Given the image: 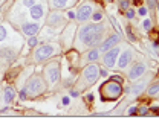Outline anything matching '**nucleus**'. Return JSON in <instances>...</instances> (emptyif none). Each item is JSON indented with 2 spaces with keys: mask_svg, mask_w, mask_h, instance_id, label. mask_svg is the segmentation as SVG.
I'll return each mask as SVG.
<instances>
[{
  "mask_svg": "<svg viewBox=\"0 0 159 134\" xmlns=\"http://www.w3.org/2000/svg\"><path fill=\"white\" fill-rule=\"evenodd\" d=\"M106 34V26L100 21L97 23H87L84 26H81L80 29H77V35H75V44L78 52L83 49H90L94 46H98Z\"/></svg>",
  "mask_w": 159,
  "mask_h": 134,
  "instance_id": "1",
  "label": "nucleus"
},
{
  "mask_svg": "<svg viewBox=\"0 0 159 134\" xmlns=\"http://www.w3.org/2000/svg\"><path fill=\"white\" fill-rule=\"evenodd\" d=\"M60 53V46L55 43H43L35 46L34 52H32V63L34 64H40L45 63L48 60H51L52 57H55Z\"/></svg>",
  "mask_w": 159,
  "mask_h": 134,
  "instance_id": "2",
  "label": "nucleus"
},
{
  "mask_svg": "<svg viewBox=\"0 0 159 134\" xmlns=\"http://www.w3.org/2000/svg\"><path fill=\"white\" fill-rule=\"evenodd\" d=\"M100 78V69L97 64H87L81 76L78 78V82H77V88L78 90H84L89 85H94Z\"/></svg>",
  "mask_w": 159,
  "mask_h": 134,
  "instance_id": "3",
  "label": "nucleus"
},
{
  "mask_svg": "<svg viewBox=\"0 0 159 134\" xmlns=\"http://www.w3.org/2000/svg\"><path fill=\"white\" fill-rule=\"evenodd\" d=\"M46 87H48V82H46L45 76L35 73L28 79V82H26V85L23 88L26 90L28 98H37V96L43 95V93L46 91Z\"/></svg>",
  "mask_w": 159,
  "mask_h": 134,
  "instance_id": "4",
  "label": "nucleus"
},
{
  "mask_svg": "<svg viewBox=\"0 0 159 134\" xmlns=\"http://www.w3.org/2000/svg\"><path fill=\"white\" fill-rule=\"evenodd\" d=\"M100 95L103 101H116L119 96L123 95V85L121 82L115 81V79H109L100 87Z\"/></svg>",
  "mask_w": 159,
  "mask_h": 134,
  "instance_id": "5",
  "label": "nucleus"
},
{
  "mask_svg": "<svg viewBox=\"0 0 159 134\" xmlns=\"http://www.w3.org/2000/svg\"><path fill=\"white\" fill-rule=\"evenodd\" d=\"M43 76L46 79V82L54 87L60 82L61 79V66H60V60H52L49 61L46 66H45V72H43Z\"/></svg>",
  "mask_w": 159,
  "mask_h": 134,
  "instance_id": "6",
  "label": "nucleus"
},
{
  "mask_svg": "<svg viewBox=\"0 0 159 134\" xmlns=\"http://www.w3.org/2000/svg\"><path fill=\"white\" fill-rule=\"evenodd\" d=\"M119 53H121V49H119L118 46H113L112 49H109V50L104 52L103 63H104V66L107 67V69H112V67L116 66V61H118Z\"/></svg>",
  "mask_w": 159,
  "mask_h": 134,
  "instance_id": "7",
  "label": "nucleus"
},
{
  "mask_svg": "<svg viewBox=\"0 0 159 134\" xmlns=\"http://www.w3.org/2000/svg\"><path fill=\"white\" fill-rule=\"evenodd\" d=\"M92 14H94V9H92V5L90 3H81L78 6L77 12H75V18L78 21H87Z\"/></svg>",
  "mask_w": 159,
  "mask_h": 134,
  "instance_id": "8",
  "label": "nucleus"
},
{
  "mask_svg": "<svg viewBox=\"0 0 159 134\" xmlns=\"http://www.w3.org/2000/svg\"><path fill=\"white\" fill-rule=\"evenodd\" d=\"M20 28H22V32H23L25 35L31 37V35H35V34L40 32V29H42V24L37 23V21H23V23L20 24Z\"/></svg>",
  "mask_w": 159,
  "mask_h": 134,
  "instance_id": "9",
  "label": "nucleus"
},
{
  "mask_svg": "<svg viewBox=\"0 0 159 134\" xmlns=\"http://www.w3.org/2000/svg\"><path fill=\"white\" fill-rule=\"evenodd\" d=\"M46 24L52 29H61L64 26V17L61 14H58V12H52V14H49V17H48Z\"/></svg>",
  "mask_w": 159,
  "mask_h": 134,
  "instance_id": "10",
  "label": "nucleus"
},
{
  "mask_svg": "<svg viewBox=\"0 0 159 134\" xmlns=\"http://www.w3.org/2000/svg\"><path fill=\"white\" fill-rule=\"evenodd\" d=\"M119 40H121V35H119V34H113V35H110L109 38H106L104 41L100 43V50H101V52H106V50L112 49L113 46H116V44L119 43Z\"/></svg>",
  "mask_w": 159,
  "mask_h": 134,
  "instance_id": "11",
  "label": "nucleus"
},
{
  "mask_svg": "<svg viewBox=\"0 0 159 134\" xmlns=\"http://www.w3.org/2000/svg\"><path fill=\"white\" fill-rule=\"evenodd\" d=\"M145 70H147V66H145L144 63H136L133 67H132V70L129 72V79H132V81H136V79H139Z\"/></svg>",
  "mask_w": 159,
  "mask_h": 134,
  "instance_id": "12",
  "label": "nucleus"
},
{
  "mask_svg": "<svg viewBox=\"0 0 159 134\" xmlns=\"http://www.w3.org/2000/svg\"><path fill=\"white\" fill-rule=\"evenodd\" d=\"M29 17L35 21L42 20L45 17V6L42 3H35L34 6H31L29 8Z\"/></svg>",
  "mask_w": 159,
  "mask_h": 134,
  "instance_id": "13",
  "label": "nucleus"
},
{
  "mask_svg": "<svg viewBox=\"0 0 159 134\" xmlns=\"http://www.w3.org/2000/svg\"><path fill=\"white\" fill-rule=\"evenodd\" d=\"M77 0H49V6L51 9H64V8H69L72 5H75Z\"/></svg>",
  "mask_w": 159,
  "mask_h": 134,
  "instance_id": "14",
  "label": "nucleus"
},
{
  "mask_svg": "<svg viewBox=\"0 0 159 134\" xmlns=\"http://www.w3.org/2000/svg\"><path fill=\"white\" fill-rule=\"evenodd\" d=\"M132 58H133V53H132V50H124L123 53H119L118 57V67L119 69H126V67L129 66V63L132 61Z\"/></svg>",
  "mask_w": 159,
  "mask_h": 134,
  "instance_id": "15",
  "label": "nucleus"
},
{
  "mask_svg": "<svg viewBox=\"0 0 159 134\" xmlns=\"http://www.w3.org/2000/svg\"><path fill=\"white\" fill-rule=\"evenodd\" d=\"M16 90L12 88L11 85H6L5 87V90H3V101H5V104H11L12 101L16 99Z\"/></svg>",
  "mask_w": 159,
  "mask_h": 134,
  "instance_id": "16",
  "label": "nucleus"
},
{
  "mask_svg": "<svg viewBox=\"0 0 159 134\" xmlns=\"http://www.w3.org/2000/svg\"><path fill=\"white\" fill-rule=\"evenodd\" d=\"M100 58V49H90V50H87L86 52V55H84V61L86 63H94V61H97Z\"/></svg>",
  "mask_w": 159,
  "mask_h": 134,
  "instance_id": "17",
  "label": "nucleus"
},
{
  "mask_svg": "<svg viewBox=\"0 0 159 134\" xmlns=\"http://www.w3.org/2000/svg\"><path fill=\"white\" fill-rule=\"evenodd\" d=\"M145 84H147V81H145V79H144V81H139V82H136V84L133 85V88H130V93H132V95H133V96H139L141 93L144 91V87H145Z\"/></svg>",
  "mask_w": 159,
  "mask_h": 134,
  "instance_id": "18",
  "label": "nucleus"
},
{
  "mask_svg": "<svg viewBox=\"0 0 159 134\" xmlns=\"http://www.w3.org/2000/svg\"><path fill=\"white\" fill-rule=\"evenodd\" d=\"M0 57L5 58L6 61H11V60H14L16 52L12 50L11 47H3V49H0Z\"/></svg>",
  "mask_w": 159,
  "mask_h": 134,
  "instance_id": "19",
  "label": "nucleus"
},
{
  "mask_svg": "<svg viewBox=\"0 0 159 134\" xmlns=\"http://www.w3.org/2000/svg\"><path fill=\"white\" fill-rule=\"evenodd\" d=\"M159 93V84H153V85H150V88H149V95L150 96H155V95H158Z\"/></svg>",
  "mask_w": 159,
  "mask_h": 134,
  "instance_id": "20",
  "label": "nucleus"
},
{
  "mask_svg": "<svg viewBox=\"0 0 159 134\" xmlns=\"http://www.w3.org/2000/svg\"><path fill=\"white\" fill-rule=\"evenodd\" d=\"M8 37V31L5 26H0V41H3V40H6Z\"/></svg>",
  "mask_w": 159,
  "mask_h": 134,
  "instance_id": "21",
  "label": "nucleus"
},
{
  "mask_svg": "<svg viewBox=\"0 0 159 134\" xmlns=\"http://www.w3.org/2000/svg\"><path fill=\"white\" fill-rule=\"evenodd\" d=\"M110 21H112V24H113V28L116 29V32H118L119 35H121V28H119V23L115 20V17H110Z\"/></svg>",
  "mask_w": 159,
  "mask_h": 134,
  "instance_id": "22",
  "label": "nucleus"
},
{
  "mask_svg": "<svg viewBox=\"0 0 159 134\" xmlns=\"http://www.w3.org/2000/svg\"><path fill=\"white\" fill-rule=\"evenodd\" d=\"M126 17H127L129 20H133V18H135V11L132 9V8H129V9L126 11Z\"/></svg>",
  "mask_w": 159,
  "mask_h": 134,
  "instance_id": "23",
  "label": "nucleus"
},
{
  "mask_svg": "<svg viewBox=\"0 0 159 134\" xmlns=\"http://www.w3.org/2000/svg\"><path fill=\"white\" fill-rule=\"evenodd\" d=\"M28 46H31V47H35V46H37V38H35L34 35H31V37L28 38Z\"/></svg>",
  "mask_w": 159,
  "mask_h": 134,
  "instance_id": "24",
  "label": "nucleus"
},
{
  "mask_svg": "<svg viewBox=\"0 0 159 134\" xmlns=\"http://www.w3.org/2000/svg\"><path fill=\"white\" fill-rule=\"evenodd\" d=\"M23 6H26V8H31V6H34L35 3H37V0H23Z\"/></svg>",
  "mask_w": 159,
  "mask_h": 134,
  "instance_id": "25",
  "label": "nucleus"
},
{
  "mask_svg": "<svg viewBox=\"0 0 159 134\" xmlns=\"http://www.w3.org/2000/svg\"><path fill=\"white\" fill-rule=\"evenodd\" d=\"M127 37H129V40H130V41H135V40H136V37L133 35V32H132V28H130V26H129V28H127Z\"/></svg>",
  "mask_w": 159,
  "mask_h": 134,
  "instance_id": "26",
  "label": "nucleus"
},
{
  "mask_svg": "<svg viewBox=\"0 0 159 134\" xmlns=\"http://www.w3.org/2000/svg\"><path fill=\"white\" fill-rule=\"evenodd\" d=\"M19 98H20L22 101H26V99H28V95H26V90H25V88H22V90L19 91Z\"/></svg>",
  "mask_w": 159,
  "mask_h": 134,
  "instance_id": "27",
  "label": "nucleus"
},
{
  "mask_svg": "<svg viewBox=\"0 0 159 134\" xmlns=\"http://www.w3.org/2000/svg\"><path fill=\"white\" fill-rule=\"evenodd\" d=\"M142 26H144V29H145V31H150V29H152V20L147 18V20L142 23Z\"/></svg>",
  "mask_w": 159,
  "mask_h": 134,
  "instance_id": "28",
  "label": "nucleus"
},
{
  "mask_svg": "<svg viewBox=\"0 0 159 134\" xmlns=\"http://www.w3.org/2000/svg\"><path fill=\"white\" fill-rule=\"evenodd\" d=\"M119 8L121 9H129V0H121V2H119Z\"/></svg>",
  "mask_w": 159,
  "mask_h": 134,
  "instance_id": "29",
  "label": "nucleus"
},
{
  "mask_svg": "<svg viewBox=\"0 0 159 134\" xmlns=\"http://www.w3.org/2000/svg\"><path fill=\"white\" fill-rule=\"evenodd\" d=\"M138 14H139L141 17L147 15V8H145V6H139V11H138Z\"/></svg>",
  "mask_w": 159,
  "mask_h": 134,
  "instance_id": "30",
  "label": "nucleus"
},
{
  "mask_svg": "<svg viewBox=\"0 0 159 134\" xmlns=\"http://www.w3.org/2000/svg\"><path fill=\"white\" fill-rule=\"evenodd\" d=\"M138 114H141V116L147 114V107H139V108H138Z\"/></svg>",
  "mask_w": 159,
  "mask_h": 134,
  "instance_id": "31",
  "label": "nucleus"
},
{
  "mask_svg": "<svg viewBox=\"0 0 159 134\" xmlns=\"http://www.w3.org/2000/svg\"><path fill=\"white\" fill-rule=\"evenodd\" d=\"M92 15H94V20L95 21H100L101 20V12H95V14H92Z\"/></svg>",
  "mask_w": 159,
  "mask_h": 134,
  "instance_id": "32",
  "label": "nucleus"
},
{
  "mask_svg": "<svg viewBox=\"0 0 159 134\" xmlns=\"http://www.w3.org/2000/svg\"><path fill=\"white\" fill-rule=\"evenodd\" d=\"M71 104V98L69 96H64L63 98V105H69Z\"/></svg>",
  "mask_w": 159,
  "mask_h": 134,
  "instance_id": "33",
  "label": "nucleus"
},
{
  "mask_svg": "<svg viewBox=\"0 0 159 134\" xmlns=\"http://www.w3.org/2000/svg\"><path fill=\"white\" fill-rule=\"evenodd\" d=\"M136 111H138L136 107H130L129 108V114H136Z\"/></svg>",
  "mask_w": 159,
  "mask_h": 134,
  "instance_id": "34",
  "label": "nucleus"
},
{
  "mask_svg": "<svg viewBox=\"0 0 159 134\" xmlns=\"http://www.w3.org/2000/svg\"><path fill=\"white\" fill-rule=\"evenodd\" d=\"M147 3H149V6L153 9V8L156 6V0H147Z\"/></svg>",
  "mask_w": 159,
  "mask_h": 134,
  "instance_id": "35",
  "label": "nucleus"
},
{
  "mask_svg": "<svg viewBox=\"0 0 159 134\" xmlns=\"http://www.w3.org/2000/svg\"><path fill=\"white\" fill-rule=\"evenodd\" d=\"M86 99H87V102H94V95H87Z\"/></svg>",
  "mask_w": 159,
  "mask_h": 134,
  "instance_id": "36",
  "label": "nucleus"
},
{
  "mask_svg": "<svg viewBox=\"0 0 159 134\" xmlns=\"http://www.w3.org/2000/svg\"><path fill=\"white\" fill-rule=\"evenodd\" d=\"M106 75H107V70H106V69H101V70H100V76H106Z\"/></svg>",
  "mask_w": 159,
  "mask_h": 134,
  "instance_id": "37",
  "label": "nucleus"
},
{
  "mask_svg": "<svg viewBox=\"0 0 159 134\" xmlns=\"http://www.w3.org/2000/svg\"><path fill=\"white\" fill-rule=\"evenodd\" d=\"M112 79H115V81H118V82H123V79L119 76H112Z\"/></svg>",
  "mask_w": 159,
  "mask_h": 134,
  "instance_id": "38",
  "label": "nucleus"
},
{
  "mask_svg": "<svg viewBox=\"0 0 159 134\" xmlns=\"http://www.w3.org/2000/svg\"><path fill=\"white\" fill-rule=\"evenodd\" d=\"M68 15H69V18H75V12H72V11H71Z\"/></svg>",
  "mask_w": 159,
  "mask_h": 134,
  "instance_id": "39",
  "label": "nucleus"
},
{
  "mask_svg": "<svg viewBox=\"0 0 159 134\" xmlns=\"http://www.w3.org/2000/svg\"><path fill=\"white\" fill-rule=\"evenodd\" d=\"M133 3H135V5H138V6H141V3H142V2H141V0H133Z\"/></svg>",
  "mask_w": 159,
  "mask_h": 134,
  "instance_id": "40",
  "label": "nucleus"
},
{
  "mask_svg": "<svg viewBox=\"0 0 159 134\" xmlns=\"http://www.w3.org/2000/svg\"><path fill=\"white\" fill-rule=\"evenodd\" d=\"M158 6H159V0H158Z\"/></svg>",
  "mask_w": 159,
  "mask_h": 134,
  "instance_id": "41",
  "label": "nucleus"
},
{
  "mask_svg": "<svg viewBox=\"0 0 159 134\" xmlns=\"http://www.w3.org/2000/svg\"><path fill=\"white\" fill-rule=\"evenodd\" d=\"M0 3H2V0H0Z\"/></svg>",
  "mask_w": 159,
  "mask_h": 134,
  "instance_id": "42",
  "label": "nucleus"
},
{
  "mask_svg": "<svg viewBox=\"0 0 159 134\" xmlns=\"http://www.w3.org/2000/svg\"><path fill=\"white\" fill-rule=\"evenodd\" d=\"M107 2H109V0H107Z\"/></svg>",
  "mask_w": 159,
  "mask_h": 134,
  "instance_id": "43",
  "label": "nucleus"
}]
</instances>
